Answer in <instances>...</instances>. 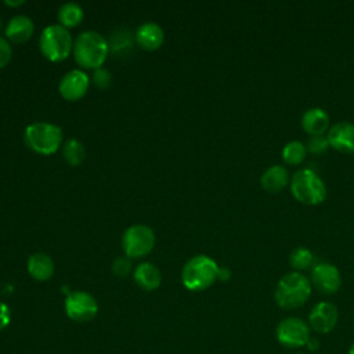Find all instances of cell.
Instances as JSON below:
<instances>
[{"instance_id":"6da1fadb","label":"cell","mask_w":354,"mask_h":354,"mask_svg":"<svg viewBox=\"0 0 354 354\" xmlns=\"http://www.w3.org/2000/svg\"><path fill=\"white\" fill-rule=\"evenodd\" d=\"M310 279L299 271H290L278 281L274 296L279 307L285 310H292L303 306L310 297Z\"/></svg>"},{"instance_id":"7a4b0ae2","label":"cell","mask_w":354,"mask_h":354,"mask_svg":"<svg viewBox=\"0 0 354 354\" xmlns=\"http://www.w3.org/2000/svg\"><path fill=\"white\" fill-rule=\"evenodd\" d=\"M109 46L105 37L95 30L82 32L73 44V55L84 68H100L106 58Z\"/></svg>"},{"instance_id":"3957f363","label":"cell","mask_w":354,"mask_h":354,"mask_svg":"<svg viewBox=\"0 0 354 354\" xmlns=\"http://www.w3.org/2000/svg\"><path fill=\"white\" fill-rule=\"evenodd\" d=\"M217 263L206 254H198L185 263L181 272V279L187 289L203 290L217 279Z\"/></svg>"},{"instance_id":"277c9868","label":"cell","mask_w":354,"mask_h":354,"mask_svg":"<svg viewBox=\"0 0 354 354\" xmlns=\"http://www.w3.org/2000/svg\"><path fill=\"white\" fill-rule=\"evenodd\" d=\"M293 196L307 205H318L326 196V187L322 178L311 169H300L290 178Z\"/></svg>"},{"instance_id":"5b68a950","label":"cell","mask_w":354,"mask_h":354,"mask_svg":"<svg viewBox=\"0 0 354 354\" xmlns=\"http://www.w3.org/2000/svg\"><path fill=\"white\" fill-rule=\"evenodd\" d=\"M25 144L35 152L48 155L54 153L62 141V130L59 126L48 122H35L25 129Z\"/></svg>"},{"instance_id":"8992f818","label":"cell","mask_w":354,"mask_h":354,"mask_svg":"<svg viewBox=\"0 0 354 354\" xmlns=\"http://www.w3.org/2000/svg\"><path fill=\"white\" fill-rule=\"evenodd\" d=\"M39 47L50 61L65 59L72 50V36L61 24H53L43 29Z\"/></svg>"},{"instance_id":"52a82bcc","label":"cell","mask_w":354,"mask_h":354,"mask_svg":"<svg viewBox=\"0 0 354 354\" xmlns=\"http://www.w3.org/2000/svg\"><path fill=\"white\" fill-rule=\"evenodd\" d=\"M122 243L127 257H141L152 250L155 245V234L148 225L136 224L124 231Z\"/></svg>"},{"instance_id":"ba28073f","label":"cell","mask_w":354,"mask_h":354,"mask_svg":"<svg viewBox=\"0 0 354 354\" xmlns=\"http://www.w3.org/2000/svg\"><path fill=\"white\" fill-rule=\"evenodd\" d=\"M310 337L308 325L297 317H288L277 326V339L285 347L295 348L306 346Z\"/></svg>"},{"instance_id":"9c48e42d","label":"cell","mask_w":354,"mask_h":354,"mask_svg":"<svg viewBox=\"0 0 354 354\" xmlns=\"http://www.w3.org/2000/svg\"><path fill=\"white\" fill-rule=\"evenodd\" d=\"M65 311L71 319L84 322L97 315L98 304L95 299L86 292H72L65 300Z\"/></svg>"},{"instance_id":"30bf717a","label":"cell","mask_w":354,"mask_h":354,"mask_svg":"<svg viewBox=\"0 0 354 354\" xmlns=\"http://www.w3.org/2000/svg\"><path fill=\"white\" fill-rule=\"evenodd\" d=\"M311 283L325 295H333L342 285V277L339 270L326 261L317 263L311 268Z\"/></svg>"},{"instance_id":"8fae6325","label":"cell","mask_w":354,"mask_h":354,"mask_svg":"<svg viewBox=\"0 0 354 354\" xmlns=\"http://www.w3.org/2000/svg\"><path fill=\"white\" fill-rule=\"evenodd\" d=\"M337 315L335 304L329 301H319L308 314V325L318 333H328L336 326Z\"/></svg>"},{"instance_id":"7c38bea8","label":"cell","mask_w":354,"mask_h":354,"mask_svg":"<svg viewBox=\"0 0 354 354\" xmlns=\"http://www.w3.org/2000/svg\"><path fill=\"white\" fill-rule=\"evenodd\" d=\"M88 84V76L82 69H72L62 76L58 90L65 100L75 101L86 94Z\"/></svg>"},{"instance_id":"4fadbf2b","label":"cell","mask_w":354,"mask_h":354,"mask_svg":"<svg viewBox=\"0 0 354 354\" xmlns=\"http://www.w3.org/2000/svg\"><path fill=\"white\" fill-rule=\"evenodd\" d=\"M329 145L340 152H354V123L336 122L326 133Z\"/></svg>"},{"instance_id":"5bb4252c","label":"cell","mask_w":354,"mask_h":354,"mask_svg":"<svg viewBox=\"0 0 354 354\" xmlns=\"http://www.w3.org/2000/svg\"><path fill=\"white\" fill-rule=\"evenodd\" d=\"M301 127L308 136H322L330 127L329 116L322 108H310L301 116Z\"/></svg>"},{"instance_id":"9a60e30c","label":"cell","mask_w":354,"mask_h":354,"mask_svg":"<svg viewBox=\"0 0 354 354\" xmlns=\"http://www.w3.org/2000/svg\"><path fill=\"white\" fill-rule=\"evenodd\" d=\"M33 29V21L28 15L18 14L8 21L6 26V36L15 43H24L32 36Z\"/></svg>"},{"instance_id":"2e32d148","label":"cell","mask_w":354,"mask_h":354,"mask_svg":"<svg viewBox=\"0 0 354 354\" xmlns=\"http://www.w3.org/2000/svg\"><path fill=\"white\" fill-rule=\"evenodd\" d=\"M136 39L142 48L155 50L163 43L165 33L160 25H158L156 22H144L138 26L136 32Z\"/></svg>"},{"instance_id":"e0dca14e","label":"cell","mask_w":354,"mask_h":354,"mask_svg":"<svg viewBox=\"0 0 354 354\" xmlns=\"http://www.w3.org/2000/svg\"><path fill=\"white\" fill-rule=\"evenodd\" d=\"M289 183V171L282 165H272L270 166L260 177V184L264 189L277 192L286 187Z\"/></svg>"},{"instance_id":"ac0fdd59","label":"cell","mask_w":354,"mask_h":354,"mask_svg":"<svg viewBox=\"0 0 354 354\" xmlns=\"http://www.w3.org/2000/svg\"><path fill=\"white\" fill-rule=\"evenodd\" d=\"M28 271L35 279L46 281L51 278L54 272V261L48 254L36 252L28 259Z\"/></svg>"},{"instance_id":"d6986e66","label":"cell","mask_w":354,"mask_h":354,"mask_svg":"<svg viewBox=\"0 0 354 354\" xmlns=\"http://www.w3.org/2000/svg\"><path fill=\"white\" fill-rule=\"evenodd\" d=\"M134 279L145 290H153L160 285V271L152 263H142L134 271Z\"/></svg>"},{"instance_id":"ffe728a7","label":"cell","mask_w":354,"mask_h":354,"mask_svg":"<svg viewBox=\"0 0 354 354\" xmlns=\"http://www.w3.org/2000/svg\"><path fill=\"white\" fill-rule=\"evenodd\" d=\"M58 19L62 26H76L83 19V8L75 1H66L58 10Z\"/></svg>"},{"instance_id":"44dd1931","label":"cell","mask_w":354,"mask_h":354,"mask_svg":"<svg viewBox=\"0 0 354 354\" xmlns=\"http://www.w3.org/2000/svg\"><path fill=\"white\" fill-rule=\"evenodd\" d=\"M307 155L306 144L299 140H292L286 142L282 148V159L288 165H299L304 160Z\"/></svg>"},{"instance_id":"7402d4cb","label":"cell","mask_w":354,"mask_h":354,"mask_svg":"<svg viewBox=\"0 0 354 354\" xmlns=\"http://www.w3.org/2000/svg\"><path fill=\"white\" fill-rule=\"evenodd\" d=\"M314 263V254L310 249L307 248H295L290 254H289V264L295 271H303L310 268V266H313Z\"/></svg>"},{"instance_id":"603a6c76","label":"cell","mask_w":354,"mask_h":354,"mask_svg":"<svg viewBox=\"0 0 354 354\" xmlns=\"http://www.w3.org/2000/svg\"><path fill=\"white\" fill-rule=\"evenodd\" d=\"M62 153H64V158L66 159V162L72 166H76L79 165L84 156H86V149L83 147V144L76 140V138H71L65 142L64 148H62Z\"/></svg>"},{"instance_id":"cb8c5ba5","label":"cell","mask_w":354,"mask_h":354,"mask_svg":"<svg viewBox=\"0 0 354 354\" xmlns=\"http://www.w3.org/2000/svg\"><path fill=\"white\" fill-rule=\"evenodd\" d=\"M329 141L326 136H310L307 142H306V148L307 152H311L314 155H321L324 152H326V149L329 148Z\"/></svg>"},{"instance_id":"d4e9b609","label":"cell","mask_w":354,"mask_h":354,"mask_svg":"<svg viewBox=\"0 0 354 354\" xmlns=\"http://www.w3.org/2000/svg\"><path fill=\"white\" fill-rule=\"evenodd\" d=\"M111 82H112V75L108 69L100 66V68H95L94 72H93V83L101 88V90H105L111 86Z\"/></svg>"},{"instance_id":"484cf974","label":"cell","mask_w":354,"mask_h":354,"mask_svg":"<svg viewBox=\"0 0 354 354\" xmlns=\"http://www.w3.org/2000/svg\"><path fill=\"white\" fill-rule=\"evenodd\" d=\"M131 270V260L127 256H119L112 263V271L118 277H124Z\"/></svg>"},{"instance_id":"4316f807","label":"cell","mask_w":354,"mask_h":354,"mask_svg":"<svg viewBox=\"0 0 354 354\" xmlns=\"http://www.w3.org/2000/svg\"><path fill=\"white\" fill-rule=\"evenodd\" d=\"M11 46L8 44V41L0 36V68L6 66L8 64V61L11 59Z\"/></svg>"},{"instance_id":"83f0119b","label":"cell","mask_w":354,"mask_h":354,"mask_svg":"<svg viewBox=\"0 0 354 354\" xmlns=\"http://www.w3.org/2000/svg\"><path fill=\"white\" fill-rule=\"evenodd\" d=\"M10 308L4 303H0V329H4L10 324Z\"/></svg>"},{"instance_id":"f1b7e54d","label":"cell","mask_w":354,"mask_h":354,"mask_svg":"<svg viewBox=\"0 0 354 354\" xmlns=\"http://www.w3.org/2000/svg\"><path fill=\"white\" fill-rule=\"evenodd\" d=\"M231 277V271L227 267H218V274H217V279L220 281H228Z\"/></svg>"},{"instance_id":"f546056e","label":"cell","mask_w":354,"mask_h":354,"mask_svg":"<svg viewBox=\"0 0 354 354\" xmlns=\"http://www.w3.org/2000/svg\"><path fill=\"white\" fill-rule=\"evenodd\" d=\"M306 346H307L310 350H317L318 346H319V342H318L315 337H310V340L307 342Z\"/></svg>"},{"instance_id":"4dcf8cb0","label":"cell","mask_w":354,"mask_h":354,"mask_svg":"<svg viewBox=\"0 0 354 354\" xmlns=\"http://www.w3.org/2000/svg\"><path fill=\"white\" fill-rule=\"evenodd\" d=\"M6 4L8 6H19V4H24V0H18V1H10V0H4Z\"/></svg>"},{"instance_id":"1f68e13d","label":"cell","mask_w":354,"mask_h":354,"mask_svg":"<svg viewBox=\"0 0 354 354\" xmlns=\"http://www.w3.org/2000/svg\"><path fill=\"white\" fill-rule=\"evenodd\" d=\"M348 354H354V343L350 346V348H348Z\"/></svg>"},{"instance_id":"d6a6232c","label":"cell","mask_w":354,"mask_h":354,"mask_svg":"<svg viewBox=\"0 0 354 354\" xmlns=\"http://www.w3.org/2000/svg\"><path fill=\"white\" fill-rule=\"evenodd\" d=\"M297 354H301V353H297Z\"/></svg>"}]
</instances>
